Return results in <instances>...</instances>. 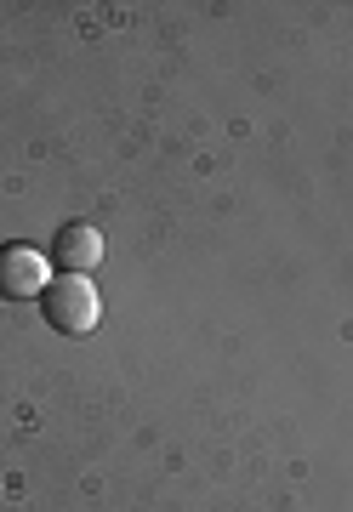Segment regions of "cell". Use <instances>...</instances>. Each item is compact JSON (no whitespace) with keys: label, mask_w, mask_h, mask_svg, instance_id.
Listing matches in <instances>:
<instances>
[{"label":"cell","mask_w":353,"mask_h":512,"mask_svg":"<svg viewBox=\"0 0 353 512\" xmlns=\"http://www.w3.org/2000/svg\"><path fill=\"white\" fill-rule=\"evenodd\" d=\"M40 313H46V325L57 336H92L103 325V296L86 274H57L40 296Z\"/></svg>","instance_id":"1"},{"label":"cell","mask_w":353,"mask_h":512,"mask_svg":"<svg viewBox=\"0 0 353 512\" xmlns=\"http://www.w3.org/2000/svg\"><path fill=\"white\" fill-rule=\"evenodd\" d=\"M52 256L35 245H0V296L6 302H40L52 285Z\"/></svg>","instance_id":"2"},{"label":"cell","mask_w":353,"mask_h":512,"mask_svg":"<svg viewBox=\"0 0 353 512\" xmlns=\"http://www.w3.org/2000/svg\"><path fill=\"white\" fill-rule=\"evenodd\" d=\"M52 262L63 274H92L97 262H103V234H97L92 222H63L52 239Z\"/></svg>","instance_id":"3"}]
</instances>
